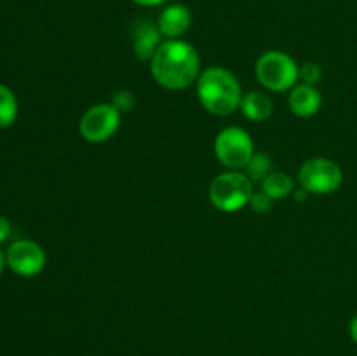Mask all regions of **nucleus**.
Instances as JSON below:
<instances>
[{
	"label": "nucleus",
	"mask_w": 357,
	"mask_h": 356,
	"mask_svg": "<svg viewBox=\"0 0 357 356\" xmlns=\"http://www.w3.org/2000/svg\"><path fill=\"white\" fill-rule=\"evenodd\" d=\"M150 63L155 82L169 91L187 89L197 82L201 75V58L197 49L181 38L162 42Z\"/></svg>",
	"instance_id": "obj_1"
},
{
	"label": "nucleus",
	"mask_w": 357,
	"mask_h": 356,
	"mask_svg": "<svg viewBox=\"0 0 357 356\" xmlns=\"http://www.w3.org/2000/svg\"><path fill=\"white\" fill-rule=\"evenodd\" d=\"M197 98L204 110L213 115H230L241 107L243 89L230 70L211 66L197 79Z\"/></svg>",
	"instance_id": "obj_2"
},
{
	"label": "nucleus",
	"mask_w": 357,
	"mask_h": 356,
	"mask_svg": "<svg viewBox=\"0 0 357 356\" xmlns=\"http://www.w3.org/2000/svg\"><path fill=\"white\" fill-rule=\"evenodd\" d=\"M253 181L243 171L227 170L213 178L209 185V201L218 212L234 213L250 205Z\"/></svg>",
	"instance_id": "obj_3"
},
{
	"label": "nucleus",
	"mask_w": 357,
	"mask_h": 356,
	"mask_svg": "<svg viewBox=\"0 0 357 356\" xmlns=\"http://www.w3.org/2000/svg\"><path fill=\"white\" fill-rule=\"evenodd\" d=\"M255 73L265 89L282 93L296 86L300 79V66L286 52L267 51L257 59Z\"/></svg>",
	"instance_id": "obj_4"
},
{
	"label": "nucleus",
	"mask_w": 357,
	"mask_h": 356,
	"mask_svg": "<svg viewBox=\"0 0 357 356\" xmlns=\"http://www.w3.org/2000/svg\"><path fill=\"white\" fill-rule=\"evenodd\" d=\"M215 156L227 170H246L255 156V143L250 133L237 126L222 129L215 138Z\"/></svg>",
	"instance_id": "obj_5"
},
{
	"label": "nucleus",
	"mask_w": 357,
	"mask_h": 356,
	"mask_svg": "<svg viewBox=\"0 0 357 356\" xmlns=\"http://www.w3.org/2000/svg\"><path fill=\"white\" fill-rule=\"evenodd\" d=\"M296 180L300 187L309 194L326 195L340 188L344 181V171L335 161L326 157H312L300 166Z\"/></svg>",
	"instance_id": "obj_6"
},
{
	"label": "nucleus",
	"mask_w": 357,
	"mask_h": 356,
	"mask_svg": "<svg viewBox=\"0 0 357 356\" xmlns=\"http://www.w3.org/2000/svg\"><path fill=\"white\" fill-rule=\"evenodd\" d=\"M121 126V110L112 103H98L87 108L79 122V133L86 142L103 143L117 133Z\"/></svg>",
	"instance_id": "obj_7"
},
{
	"label": "nucleus",
	"mask_w": 357,
	"mask_h": 356,
	"mask_svg": "<svg viewBox=\"0 0 357 356\" xmlns=\"http://www.w3.org/2000/svg\"><path fill=\"white\" fill-rule=\"evenodd\" d=\"M6 262L10 271L16 272L17 276L30 278V276H37L38 272L44 271L47 257H45L44 248L38 243L30 239H20L7 248Z\"/></svg>",
	"instance_id": "obj_8"
},
{
	"label": "nucleus",
	"mask_w": 357,
	"mask_h": 356,
	"mask_svg": "<svg viewBox=\"0 0 357 356\" xmlns=\"http://www.w3.org/2000/svg\"><path fill=\"white\" fill-rule=\"evenodd\" d=\"M160 37H162V34H160L157 24H153L149 20L138 21L132 28V49H135L136 58L143 59V61L152 59L159 45L162 44Z\"/></svg>",
	"instance_id": "obj_9"
},
{
	"label": "nucleus",
	"mask_w": 357,
	"mask_h": 356,
	"mask_svg": "<svg viewBox=\"0 0 357 356\" xmlns=\"http://www.w3.org/2000/svg\"><path fill=\"white\" fill-rule=\"evenodd\" d=\"M190 24L192 14L188 7L181 6V3H173L160 13L157 27H159L162 37L169 40V38H180L181 35L187 34Z\"/></svg>",
	"instance_id": "obj_10"
},
{
	"label": "nucleus",
	"mask_w": 357,
	"mask_h": 356,
	"mask_svg": "<svg viewBox=\"0 0 357 356\" xmlns=\"http://www.w3.org/2000/svg\"><path fill=\"white\" fill-rule=\"evenodd\" d=\"M288 105L293 114L298 115V117H312V115H316L319 112L321 105H323V96H321L316 86L298 84L289 93Z\"/></svg>",
	"instance_id": "obj_11"
},
{
	"label": "nucleus",
	"mask_w": 357,
	"mask_h": 356,
	"mask_svg": "<svg viewBox=\"0 0 357 356\" xmlns=\"http://www.w3.org/2000/svg\"><path fill=\"white\" fill-rule=\"evenodd\" d=\"M239 108L248 121L264 122L274 112V103L267 94L260 93V91H251V93L243 94Z\"/></svg>",
	"instance_id": "obj_12"
},
{
	"label": "nucleus",
	"mask_w": 357,
	"mask_h": 356,
	"mask_svg": "<svg viewBox=\"0 0 357 356\" xmlns=\"http://www.w3.org/2000/svg\"><path fill=\"white\" fill-rule=\"evenodd\" d=\"M293 187H295V181L284 171H275L271 173L264 181H261V191L268 195V198L274 201V199H284L288 195H291Z\"/></svg>",
	"instance_id": "obj_13"
},
{
	"label": "nucleus",
	"mask_w": 357,
	"mask_h": 356,
	"mask_svg": "<svg viewBox=\"0 0 357 356\" xmlns=\"http://www.w3.org/2000/svg\"><path fill=\"white\" fill-rule=\"evenodd\" d=\"M17 117V100L13 91L0 84V128H9Z\"/></svg>",
	"instance_id": "obj_14"
},
{
	"label": "nucleus",
	"mask_w": 357,
	"mask_h": 356,
	"mask_svg": "<svg viewBox=\"0 0 357 356\" xmlns=\"http://www.w3.org/2000/svg\"><path fill=\"white\" fill-rule=\"evenodd\" d=\"M272 173L271 157L267 154H255L246 166V175L251 181H264Z\"/></svg>",
	"instance_id": "obj_15"
},
{
	"label": "nucleus",
	"mask_w": 357,
	"mask_h": 356,
	"mask_svg": "<svg viewBox=\"0 0 357 356\" xmlns=\"http://www.w3.org/2000/svg\"><path fill=\"white\" fill-rule=\"evenodd\" d=\"M323 77V70L317 63H305L303 66H300V79L303 80V84H310V86H316L317 82Z\"/></svg>",
	"instance_id": "obj_16"
},
{
	"label": "nucleus",
	"mask_w": 357,
	"mask_h": 356,
	"mask_svg": "<svg viewBox=\"0 0 357 356\" xmlns=\"http://www.w3.org/2000/svg\"><path fill=\"white\" fill-rule=\"evenodd\" d=\"M250 208L257 213H267L272 208V199L264 191L253 192L250 199Z\"/></svg>",
	"instance_id": "obj_17"
},
{
	"label": "nucleus",
	"mask_w": 357,
	"mask_h": 356,
	"mask_svg": "<svg viewBox=\"0 0 357 356\" xmlns=\"http://www.w3.org/2000/svg\"><path fill=\"white\" fill-rule=\"evenodd\" d=\"M112 105H114L117 110L128 112L131 110L132 105H135V96H132L129 91H119V93H115L114 100H112Z\"/></svg>",
	"instance_id": "obj_18"
},
{
	"label": "nucleus",
	"mask_w": 357,
	"mask_h": 356,
	"mask_svg": "<svg viewBox=\"0 0 357 356\" xmlns=\"http://www.w3.org/2000/svg\"><path fill=\"white\" fill-rule=\"evenodd\" d=\"M10 236V223L6 216L0 215V243L7 239Z\"/></svg>",
	"instance_id": "obj_19"
},
{
	"label": "nucleus",
	"mask_w": 357,
	"mask_h": 356,
	"mask_svg": "<svg viewBox=\"0 0 357 356\" xmlns=\"http://www.w3.org/2000/svg\"><path fill=\"white\" fill-rule=\"evenodd\" d=\"M132 2L143 7H153V6H160V3L167 2V0H132Z\"/></svg>",
	"instance_id": "obj_20"
},
{
	"label": "nucleus",
	"mask_w": 357,
	"mask_h": 356,
	"mask_svg": "<svg viewBox=\"0 0 357 356\" xmlns=\"http://www.w3.org/2000/svg\"><path fill=\"white\" fill-rule=\"evenodd\" d=\"M349 334H351L352 341L357 344V314L354 318L351 320V323H349Z\"/></svg>",
	"instance_id": "obj_21"
},
{
	"label": "nucleus",
	"mask_w": 357,
	"mask_h": 356,
	"mask_svg": "<svg viewBox=\"0 0 357 356\" xmlns=\"http://www.w3.org/2000/svg\"><path fill=\"white\" fill-rule=\"evenodd\" d=\"M6 264H7V262H6V253H3V251L0 250V276H2Z\"/></svg>",
	"instance_id": "obj_22"
}]
</instances>
